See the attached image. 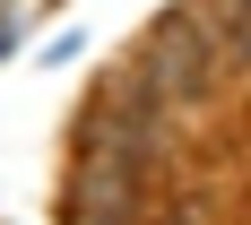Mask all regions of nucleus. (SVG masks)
<instances>
[{"mask_svg":"<svg viewBox=\"0 0 251 225\" xmlns=\"http://www.w3.org/2000/svg\"><path fill=\"white\" fill-rule=\"evenodd\" d=\"M208 61H217V26H200V18H156V44L139 52V70H148L165 96H200Z\"/></svg>","mask_w":251,"mask_h":225,"instance_id":"obj_1","label":"nucleus"}]
</instances>
